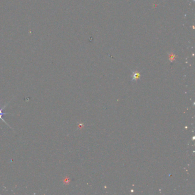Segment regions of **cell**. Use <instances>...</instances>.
<instances>
[{
    "label": "cell",
    "instance_id": "cell-2",
    "mask_svg": "<svg viewBox=\"0 0 195 195\" xmlns=\"http://www.w3.org/2000/svg\"><path fill=\"white\" fill-rule=\"evenodd\" d=\"M8 104H7L6 105H5V106L3 107V108H0V114H2V115L5 114H3V113L2 112V110L6 107V105H8Z\"/></svg>",
    "mask_w": 195,
    "mask_h": 195
},
{
    "label": "cell",
    "instance_id": "cell-1",
    "mask_svg": "<svg viewBox=\"0 0 195 195\" xmlns=\"http://www.w3.org/2000/svg\"><path fill=\"white\" fill-rule=\"evenodd\" d=\"M140 76V73L139 72H134L133 73L132 75V80L133 81H136V80L139 78Z\"/></svg>",
    "mask_w": 195,
    "mask_h": 195
}]
</instances>
